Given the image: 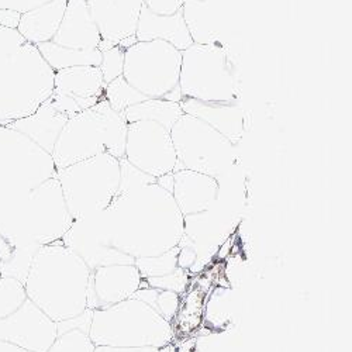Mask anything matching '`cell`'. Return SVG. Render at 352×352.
I'll list each match as a JSON object with an SVG mask.
<instances>
[{
  "label": "cell",
  "instance_id": "cell-34",
  "mask_svg": "<svg viewBox=\"0 0 352 352\" xmlns=\"http://www.w3.org/2000/svg\"><path fill=\"white\" fill-rule=\"evenodd\" d=\"M157 182L155 178H153L151 175L145 173L131 165L126 158L120 160V185H119V192L117 193H124L130 190H135L144 185L154 184Z\"/></svg>",
  "mask_w": 352,
  "mask_h": 352
},
{
  "label": "cell",
  "instance_id": "cell-25",
  "mask_svg": "<svg viewBox=\"0 0 352 352\" xmlns=\"http://www.w3.org/2000/svg\"><path fill=\"white\" fill-rule=\"evenodd\" d=\"M182 114L184 110L179 102L166 99H146L144 102L130 106L127 110L123 111L122 116L127 124L146 120L155 122L170 130Z\"/></svg>",
  "mask_w": 352,
  "mask_h": 352
},
{
  "label": "cell",
  "instance_id": "cell-24",
  "mask_svg": "<svg viewBox=\"0 0 352 352\" xmlns=\"http://www.w3.org/2000/svg\"><path fill=\"white\" fill-rule=\"evenodd\" d=\"M181 10L193 44H220L219 25L208 0H184Z\"/></svg>",
  "mask_w": 352,
  "mask_h": 352
},
{
  "label": "cell",
  "instance_id": "cell-12",
  "mask_svg": "<svg viewBox=\"0 0 352 352\" xmlns=\"http://www.w3.org/2000/svg\"><path fill=\"white\" fill-rule=\"evenodd\" d=\"M103 75L99 67H72L55 72L52 106L68 119L104 99Z\"/></svg>",
  "mask_w": 352,
  "mask_h": 352
},
{
  "label": "cell",
  "instance_id": "cell-3",
  "mask_svg": "<svg viewBox=\"0 0 352 352\" xmlns=\"http://www.w3.org/2000/svg\"><path fill=\"white\" fill-rule=\"evenodd\" d=\"M127 123L103 99L69 117L58 137L52 160L56 170L100 154L124 158Z\"/></svg>",
  "mask_w": 352,
  "mask_h": 352
},
{
  "label": "cell",
  "instance_id": "cell-29",
  "mask_svg": "<svg viewBox=\"0 0 352 352\" xmlns=\"http://www.w3.org/2000/svg\"><path fill=\"white\" fill-rule=\"evenodd\" d=\"M146 99L148 98H145L137 89H134L123 78V75L109 82L104 87V100L114 111L120 114H123V111L127 110L130 106L144 102Z\"/></svg>",
  "mask_w": 352,
  "mask_h": 352
},
{
  "label": "cell",
  "instance_id": "cell-40",
  "mask_svg": "<svg viewBox=\"0 0 352 352\" xmlns=\"http://www.w3.org/2000/svg\"><path fill=\"white\" fill-rule=\"evenodd\" d=\"M0 10H3V9H2V3H0Z\"/></svg>",
  "mask_w": 352,
  "mask_h": 352
},
{
  "label": "cell",
  "instance_id": "cell-9",
  "mask_svg": "<svg viewBox=\"0 0 352 352\" xmlns=\"http://www.w3.org/2000/svg\"><path fill=\"white\" fill-rule=\"evenodd\" d=\"M6 213L10 220L3 223L38 245L61 241L74 223L56 176L28 192Z\"/></svg>",
  "mask_w": 352,
  "mask_h": 352
},
{
  "label": "cell",
  "instance_id": "cell-15",
  "mask_svg": "<svg viewBox=\"0 0 352 352\" xmlns=\"http://www.w3.org/2000/svg\"><path fill=\"white\" fill-rule=\"evenodd\" d=\"M142 283L135 263L96 268L91 274L87 287V309L98 310L120 303L131 298Z\"/></svg>",
  "mask_w": 352,
  "mask_h": 352
},
{
  "label": "cell",
  "instance_id": "cell-16",
  "mask_svg": "<svg viewBox=\"0 0 352 352\" xmlns=\"http://www.w3.org/2000/svg\"><path fill=\"white\" fill-rule=\"evenodd\" d=\"M103 41L119 45L135 37L142 0H86Z\"/></svg>",
  "mask_w": 352,
  "mask_h": 352
},
{
  "label": "cell",
  "instance_id": "cell-28",
  "mask_svg": "<svg viewBox=\"0 0 352 352\" xmlns=\"http://www.w3.org/2000/svg\"><path fill=\"white\" fill-rule=\"evenodd\" d=\"M25 43L27 41L20 36L17 28L0 24V92H2L8 75Z\"/></svg>",
  "mask_w": 352,
  "mask_h": 352
},
{
  "label": "cell",
  "instance_id": "cell-17",
  "mask_svg": "<svg viewBox=\"0 0 352 352\" xmlns=\"http://www.w3.org/2000/svg\"><path fill=\"white\" fill-rule=\"evenodd\" d=\"M184 113L197 117L223 134L232 145H237L247 130V114L241 100L236 102H200L189 98L181 99Z\"/></svg>",
  "mask_w": 352,
  "mask_h": 352
},
{
  "label": "cell",
  "instance_id": "cell-30",
  "mask_svg": "<svg viewBox=\"0 0 352 352\" xmlns=\"http://www.w3.org/2000/svg\"><path fill=\"white\" fill-rule=\"evenodd\" d=\"M178 254L179 248L175 247L162 255L137 258L134 263L138 268L142 279L158 278L168 275L178 268Z\"/></svg>",
  "mask_w": 352,
  "mask_h": 352
},
{
  "label": "cell",
  "instance_id": "cell-39",
  "mask_svg": "<svg viewBox=\"0 0 352 352\" xmlns=\"http://www.w3.org/2000/svg\"><path fill=\"white\" fill-rule=\"evenodd\" d=\"M0 352H32V351L24 349L21 346H17V345L6 342V341H0Z\"/></svg>",
  "mask_w": 352,
  "mask_h": 352
},
{
  "label": "cell",
  "instance_id": "cell-33",
  "mask_svg": "<svg viewBox=\"0 0 352 352\" xmlns=\"http://www.w3.org/2000/svg\"><path fill=\"white\" fill-rule=\"evenodd\" d=\"M124 51L126 48L123 45H113L102 51V63L99 68L102 71L103 80L106 85L123 75Z\"/></svg>",
  "mask_w": 352,
  "mask_h": 352
},
{
  "label": "cell",
  "instance_id": "cell-23",
  "mask_svg": "<svg viewBox=\"0 0 352 352\" xmlns=\"http://www.w3.org/2000/svg\"><path fill=\"white\" fill-rule=\"evenodd\" d=\"M68 0H52L33 10L20 14L17 32L30 44L52 41L63 21Z\"/></svg>",
  "mask_w": 352,
  "mask_h": 352
},
{
  "label": "cell",
  "instance_id": "cell-21",
  "mask_svg": "<svg viewBox=\"0 0 352 352\" xmlns=\"http://www.w3.org/2000/svg\"><path fill=\"white\" fill-rule=\"evenodd\" d=\"M137 41H165L179 51L189 48L193 41L185 24L182 10L169 16H162L151 12L148 8L142 6L140 13L137 30Z\"/></svg>",
  "mask_w": 352,
  "mask_h": 352
},
{
  "label": "cell",
  "instance_id": "cell-8",
  "mask_svg": "<svg viewBox=\"0 0 352 352\" xmlns=\"http://www.w3.org/2000/svg\"><path fill=\"white\" fill-rule=\"evenodd\" d=\"M182 51L154 40L135 41L124 51L123 78L148 99L181 102Z\"/></svg>",
  "mask_w": 352,
  "mask_h": 352
},
{
  "label": "cell",
  "instance_id": "cell-4",
  "mask_svg": "<svg viewBox=\"0 0 352 352\" xmlns=\"http://www.w3.org/2000/svg\"><path fill=\"white\" fill-rule=\"evenodd\" d=\"M89 338L95 346H151L164 349L173 338L170 321L131 296L113 306L92 310Z\"/></svg>",
  "mask_w": 352,
  "mask_h": 352
},
{
  "label": "cell",
  "instance_id": "cell-2",
  "mask_svg": "<svg viewBox=\"0 0 352 352\" xmlns=\"http://www.w3.org/2000/svg\"><path fill=\"white\" fill-rule=\"evenodd\" d=\"M91 268L63 240L41 245L24 282L27 298L55 322L87 310Z\"/></svg>",
  "mask_w": 352,
  "mask_h": 352
},
{
  "label": "cell",
  "instance_id": "cell-22",
  "mask_svg": "<svg viewBox=\"0 0 352 352\" xmlns=\"http://www.w3.org/2000/svg\"><path fill=\"white\" fill-rule=\"evenodd\" d=\"M67 122L68 117L58 111L48 99L33 114L8 124V127L24 134L44 151L52 154L55 142Z\"/></svg>",
  "mask_w": 352,
  "mask_h": 352
},
{
  "label": "cell",
  "instance_id": "cell-27",
  "mask_svg": "<svg viewBox=\"0 0 352 352\" xmlns=\"http://www.w3.org/2000/svg\"><path fill=\"white\" fill-rule=\"evenodd\" d=\"M133 296L142 300L148 306H151L157 313H160L168 321H170L175 317L176 311H178V309H179L178 293L151 287V286H146L144 283Z\"/></svg>",
  "mask_w": 352,
  "mask_h": 352
},
{
  "label": "cell",
  "instance_id": "cell-31",
  "mask_svg": "<svg viewBox=\"0 0 352 352\" xmlns=\"http://www.w3.org/2000/svg\"><path fill=\"white\" fill-rule=\"evenodd\" d=\"M27 299L24 285L8 276H0V318L16 311Z\"/></svg>",
  "mask_w": 352,
  "mask_h": 352
},
{
  "label": "cell",
  "instance_id": "cell-6",
  "mask_svg": "<svg viewBox=\"0 0 352 352\" xmlns=\"http://www.w3.org/2000/svg\"><path fill=\"white\" fill-rule=\"evenodd\" d=\"M54 176L56 168L51 154L24 134L0 126V208L8 212Z\"/></svg>",
  "mask_w": 352,
  "mask_h": 352
},
{
  "label": "cell",
  "instance_id": "cell-32",
  "mask_svg": "<svg viewBox=\"0 0 352 352\" xmlns=\"http://www.w3.org/2000/svg\"><path fill=\"white\" fill-rule=\"evenodd\" d=\"M95 344L86 331L74 329L56 337L47 352H94Z\"/></svg>",
  "mask_w": 352,
  "mask_h": 352
},
{
  "label": "cell",
  "instance_id": "cell-37",
  "mask_svg": "<svg viewBox=\"0 0 352 352\" xmlns=\"http://www.w3.org/2000/svg\"><path fill=\"white\" fill-rule=\"evenodd\" d=\"M48 2H52V0H6V6L8 10H13L21 14L38 6H43Z\"/></svg>",
  "mask_w": 352,
  "mask_h": 352
},
{
  "label": "cell",
  "instance_id": "cell-7",
  "mask_svg": "<svg viewBox=\"0 0 352 352\" xmlns=\"http://www.w3.org/2000/svg\"><path fill=\"white\" fill-rule=\"evenodd\" d=\"M67 209L74 220L106 210L119 192L120 160L100 154L56 170Z\"/></svg>",
  "mask_w": 352,
  "mask_h": 352
},
{
  "label": "cell",
  "instance_id": "cell-10",
  "mask_svg": "<svg viewBox=\"0 0 352 352\" xmlns=\"http://www.w3.org/2000/svg\"><path fill=\"white\" fill-rule=\"evenodd\" d=\"M170 138L179 169L209 175L217 181L230 172L236 145L197 117L184 113L170 129Z\"/></svg>",
  "mask_w": 352,
  "mask_h": 352
},
{
  "label": "cell",
  "instance_id": "cell-38",
  "mask_svg": "<svg viewBox=\"0 0 352 352\" xmlns=\"http://www.w3.org/2000/svg\"><path fill=\"white\" fill-rule=\"evenodd\" d=\"M94 352H162V349L151 348V346L129 348V346H106V345H99V346H95Z\"/></svg>",
  "mask_w": 352,
  "mask_h": 352
},
{
  "label": "cell",
  "instance_id": "cell-20",
  "mask_svg": "<svg viewBox=\"0 0 352 352\" xmlns=\"http://www.w3.org/2000/svg\"><path fill=\"white\" fill-rule=\"evenodd\" d=\"M41 245L0 221V276L14 278L23 285Z\"/></svg>",
  "mask_w": 352,
  "mask_h": 352
},
{
  "label": "cell",
  "instance_id": "cell-36",
  "mask_svg": "<svg viewBox=\"0 0 352 352\" xmlns=\"http://www.w3.org/2000/svg\"><path fill=\"white\" fill-rule=\"evenodd\" d=\"M144 6L151 12L162 16H169L182 9L184 0H142Z\"/></svg>",
  "mask_w": 352,
  "mask_h": 352
},
{
  "label": "cell",
  "instance_id": "cell-1",
  "mask_svg": "<svg viewBox=\"0 0 352 352\" xmlns=\"http://www.w3.org/2000/svg\"><path fill=\"white\" fill-rule=\"evenodd\" d=\"M100 214L111 247L134 259L162 255L184 237V216L157 182L117 193Z\"/></svg>",
  "mask_w": 352,
  "mask_h": 352
},
{
  "label": "cell",
  "instance_id": "cell-5",
  "mask_svg": "<svg viewBox=\"0 0 352 352\" xmlns=\"http://www.w3.org/2000/svg\"><path fill=\"white\" fill-rule=\"evenodd\" d=\"M179 91L182 98L200 102L240 100L239 63L221 44H192L182 51Z\"/></svg>",
  "mask_w": 352,
  "mask_h": 352
},
{
  "label": "cell",
  "instance_id": "cell-11",
  "mask_svg": "<svg viewBox=\"0 0 352 352\" xmlns=\"http://www.w3.org/2000/svg\"><path fill=\"white\" fill-rule=\"evenodd\" d=\"M124 158L155 179L179 169L170 130L155 122L127 124Z\"/></svg>",
  "mask_w": 352,
  "mask_h": 352
},
{
  "label": "cell",
  "instance_id": "cell-19",
  "mask_svg": "<svg viewBox=\"0 0 352 352\" xmlns=\"http://www.w3.org/2000/svg\"><path fill=\"white\" fill-rule=\"evenodd\" d=\"M52 43L72 50H99L102 37L86 0H68Z\"/></svg>",
  "mask_w": 352,
  "mask_h": 352
},
{
  "label": "cell",
  "instance_id": "cell-13",
  "mask_svg": "<svg viewBox=\"0 0 352 352\" xmlns=\"http://www.w3.org/2000/svg\"><path fill=\"white\" fill-rule=\"evenodd\" d=\"M63 243L76 252L91 271L107 267L134 263V258L111 247L102 214L74 220L71 228L63 237Z\"/></svg>",
  "mask_w": 352,
  "mask_h": 352
},
{
  "label": "cell",
  "instance_id": "cell-35",
  "mask_svg": "<svg viewBox=\"0 0 352 352\" xmlns=\"http://www.w3.org/2000/svg\"><path fill=\"white\" fill-rule=\"evenodd\" d=\"M188 283H189L188 271L182 270L179 267L168 275L144 279V285H146V286L162 289V290H169L173 293H178V295H181V293L186 289Z\"/></svg>",
  "mask_w": 352,
  "mask_h": 352
},
{
  "label": "cell",
  "instance_id": "cell-14",
  "mask_svg": "<svg viewBox=\"0 0 352 352\" xmlns=\"http://www.w3.org/2000/svg\"><path fill=\"white\" fill-rule=\"evenodd\" d=\"M56 337V322L28 298L16 311L0 318V341L32 352H47Z\"/></svg>",
  "mask_w": 352,
  "mask_h": 352
},
{
  "label": "cell",
  "instance_id": "cell-26",
  "mask_svg": "<svg viewBox=\"0 0 352 352\" xmlns=\"http://www.w3.org/2000/svg\"><path fill=\"white\" fill-rule=\"evenodd\" d=\"M36 47L54 72L72 67H99L102 63L100 50H72L52 41Z\"/></svg>",
  "mask_w": 352,
  "mask_h": 352
},
{
  "label": "cell",
  "instance_id": "cell-18",
  "mask_svg": "<svg viewBox=\"0 0 352 352\" xmlns=\"http://www.w3.org/2000/svg\"><path fill=\"white\" fill-rule=\"evenodd\" d=\"M172 179L170 193L184 217L212 209L219 199L220 185L213 176L181 168L172 172Z\"/></svg>",
  "mask_w": 352,
  "mask_h": 352
}]
</instances>
